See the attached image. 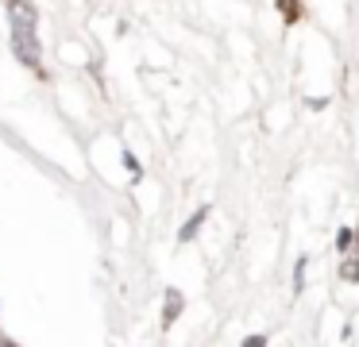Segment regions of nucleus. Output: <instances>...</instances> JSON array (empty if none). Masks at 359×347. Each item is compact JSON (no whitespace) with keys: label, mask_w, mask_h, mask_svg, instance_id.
Masks as SVG:
<instances>
[{"label":"nucleus","mask_w":359,"mask_h":347,"mask_svg":"<svg viewBox=\"0 0 359 347\" xmlns=\"http://www.w3.org/2000/svg\"><path fill=\"white\" fill-rule=\"evenodd\" d=\"M12 15V35H35V8L27 0H8Z\"/></svg>","instance_id":"nucleus-1"},{"label":"nucleus","mask_w":359,"mask_h":347,"mask_svg":"<svg viewBox=\"0 0 359 347\" xmlns=\"http://www.w3.org/2000/svg\"><path fill=\"white\" fill-rule=\"evenodd\" d=\"M12 46H16V58L24 66L39 69V43H35V35H12Z\"/></svg>","instance_id":"nucleus-2"},{"label":"nucleus","mask_w":359,"mask_h":347,"mask_svg":"<svg viewBox=\"0 0 359 347\" xmlns=\"http://www.w3.org/2000/svg\"><path fill=\"white\" fill-rule=\"evenodd\" d=\"M240 347H266V336H263V332H251V336H243Z\"/></svg>","instance_id":"nucleus-8"},{"label":"nucleus","mask_w":359,"mask_h":347,"mask_svg":"<svg viewBox=\"0 0 359 347\" xmlns=\"http://www.w3.org/2000/svg\"><path fill=\"white\" fill-rule=\"evenodd\" d=\"M124 166H128V170H132V174H135V177H140V174H143V170H140V162H135V154H128V151H124Z\"/></svg>","instance_id":"nucleus-10"},{"label":"nucleus","mask_w":359,"mask_h":347,"mask_svg":"<svg viewBox=\"0 0 359 347\" xmlns=\"http://www.w3.org/2000/svg\"><path fill=\"white\" fill-rule=\"evenodd\" d=\"M209 220V205H201L194 216H189L186 224H182V231H178V243H189V239H197V231H201V224Z\"/></svg>","instance_id":"nucleus-4"},{"label":"nucleus","mask_w":359,"mask_h":347,"mask_svg":"<svg viewBox=\"0 0 359 347\" xmlns=\"http://www.w3.org/2000/svg\"><path fill=\"white\" fill-rule=\"evenodd\" d=\"M305 266H309V259L302 254V259L294 262V293H302V290H305Z\"/></svg>","instance_id":"nucleus-6"},{"label":"nucleus","mask_w":359,"mask_h":347,"mask_svg":"<svg viewBox=\"0 0 359 347\" xmlns=\"http://www.w3.org/2000/svg\"><path fill=\"white\" fill-rule=\"evenodd\" d=\"M282 15H286V23L297 20V0H282Z\"/></svg>","instance_id":"nucleus-9"},{"label":"nucleus","mask_w":359,"mask_h":347,"mask_svg":"<svg viewBox=\"0 0 359 347\" xmlns=\"http://www.w3.org/2000/svg\"><path fill=\"white\" fill-rule=\"evenodd\" d=\"M351 247H355V228H340V231H336V251L348 254Z\"/></svg>","instance_id":"nucleus-5"},{"label":"nucleus","mask_w":359,"mask_h":347,"mask_svg":"<svg viewBox=\"0 0 359 347\" xmlns=\"http://www.w3.org/2000/svg\"><path fill=\"white\" fill-rule=\"evenodd\" d=\"M182 308H186V297H182V290H166V301H163V328H170L174 320L182 316Z\"/></svg>","instance_id":"nucleus-3"},{"label":"nucleus","mask_w":359,"mask_h":347,"mask_svg":"<svg viewBox=\"0 0 359 347\" xmlns=\"http://www.w3.org/2000/svg\"><path fill=\"white\" fill-rule=\"evenodd\" d=\"M0 347H16V343H12V339H0Z\"/></svg>","instance_id":"nucleus-11"},{"label":"nucleus","mask_w":359,"mask_h":347,"mask_svg":"<svg viewBox=\"0 0 359 347\" xmlns=\"http://www.w3.org/2000/svg\"><path fill=\"white\" fill-rule=\"evenodd\" d=\"M340 278H344V282H359V254H355V259H344Z\"/></svg>","instance_id":"nucleus-7"}]
</instances>
